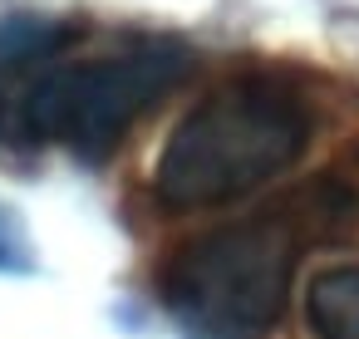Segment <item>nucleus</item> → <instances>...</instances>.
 <instances>
[{
    "label": "nucleus",
    "instance_id": "1",
    "mask_svg": "<svg viewBox=\"0 0 359 339\" xmlns=\"http://www.w3.org/2000/svg\"><path fill=\"white\" fill-rule=\"evenodd\" d=\"M315 118L295 89L251 74L197 99L158 148L153 197L168 212H207L241 202L290 172L310 148Z\"/></svg>",
    "mask_w": 359,
    "mask_h": 339
},
{
    "label": "nucleus",
    "instance_id": "2",
    "mask_svg": "<svg viewBox=\"0 0 359 339\" xmlns=\"http://www.w3.org/2000/svg\"><path fill=\"white\" fill-rule=\"evenodd\" d=\"M300 216H246L187 236L158 265V300L192 339H266L300 270Z\"/></svg>",
    "mask_w": 359,
    "mask_h": 339
},
{
    "label": "nucleus",
    "instance_id": "4",
    "mask_svg": "<svg viewBox=\"0 0 359 339\" xmlns=\"http://www.w3.org/2000/svg\"><path fill=\"white\" fill-rule=\"evenodd\" d=\"M310 339H359V265H325L305 285Z\"/></svg>",
    "mask_w": 359,
    "mask_h": 339
},
{
    "label": "nucleus",
    "instance_id": "3",
    "mask_svg": "<svg viewBox=\"0 0 359 339\" xmlns=\"http://www.w3.org/2000/svg\"><path fill=\"white\" fill-rule=\"evenodd\" d=\"M192 74V55L172 40H138L94 60L55 64L25 94V133L40 143H60L89 162L109 158L123 133L182 79Z\"/></svg>",
    "mask_w": 359,
    "mask_h": 339
},
{
    "label": "nucleus",
    "instance_id": "5",
    "mask_svg": "<svg viewBox=\"0 0 359 339\" xmlns=\"http://www.w3.org/2000/svg\"><path fill=\"white\" fill-rule=\"evenodd\" d=\"M69 40L65 25H50V20H0V64H25V60H40V55H55L60 45Z\"/></svg>",
    "mask_w": 359,
    "mask_h": 339
}]
</instances>
